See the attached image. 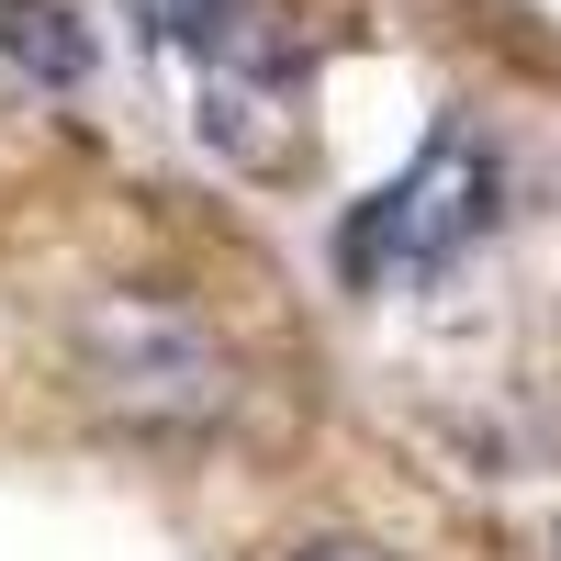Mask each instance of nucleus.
Masks as SVG:
<instances>
[{"label":"nucleus","mask_w":561,"mask_h":561,"mask_svg":"<svg viewBox=\"0 0 561 561\" xmlns=\"http://www.w3.org/2000/svg\"><path fill=\"white\" fill-rule=\"evenodd\" d=\"M79 79H90V34L68 0H0V102H45Z\"/></svg>","instance_id":"20e7f679"},{"label":"nucleus","mask_w":561,"mask_h":561,"mask_svg":"<svg viewBox=\"0 0 561 561\" xmlns=\"http://www.w3.org/2000/svg\"><path fill=\"white\" fill-rule=\"evenodd\" d=\"M79 382L102 393L113 415H135V427H203V415H225L237 370H225L214 325L192 304H169V293H102L79 314Z\"/></svg>","instance_id":"7ed1b4c3"},{"label":"nucleus","mask_w":561,"mask_h":561,"mask_svg":"<svg viewBox=\"0 0 561 561\" xmlns=\"http://www.w3.org/2000/svg\"><path fill=\"white\" fill-rule=\"evenodd\" d=\"M483 225H494V147H483L472 124H438L427 147L348 214L337 270L359 280V293H382V280H427V270H449L460 248H472Z\"/></svg>","instance_id":"f03ea898"},{"label":"nucleus","mask_w":561,"mask_h":561,"mask_svg":"<svg viewBox=\"0 0 561 561\" xmlns=\"http://www.w3.org/2000/svg\"><path fill=\"white\" fill-rule=\"evenodd\" d=\"M124 12H135V34H147V57L169 68V57H192V45L237 12V0H124Z\"/></svg>","instance_id":"39448f33"},{"label":"nucleus","mask_w":561,"mask_h":561,"mask_svg":"<svg viewBox=\"0 0 561 561\" xmlns=\"http://www.w3.org/2000/svg\"><path fill=\"white\" fill-rule=\"evenodd\" d=\"M293 561H393V550H370V539H314V550H293Z\"/></svg>","instance_id":"423d86ee"},{"label":"nucleus","mask_w":561,"mask_h":561,"mask_svg":"<svg viewBox=\"0 0 561 561\" xmlns=\"http://www.w3.org/2000/svg\"><path fill=\"white\" fill-rule=\"evenodd\" d=\"M169 79L192 102V135L225 169H248V180L304 169V57H293V23L270 0H237L192 57H169Z\"/></svg>","instance_id":"f257e3e1"}]
</instances>
